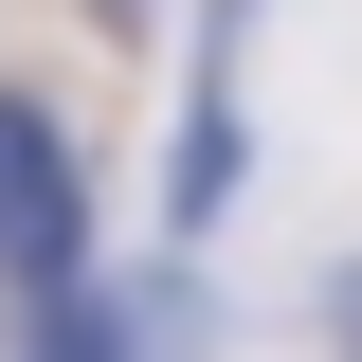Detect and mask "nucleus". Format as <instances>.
<instances>
[{
	"instance_id": "1",
	"label": "nucleus",
	"mask_w": 362,
	"mask_h": 362,
	"mask_svg": "<svg viewBox=\"0 0 362 362\" xmlns=\"http://www.w3.org/2000/svg\"><path fill=\"white\" fill-rule=\"evenodd\" d=\"M235 181H254V0H199V37H181V163H163V235L235 218Z\"/></svg>"
},
{
	"instance_id": "2",
	"label": "nucleus",
	"mask_w": 362,
	"mask_h": 362,
	"mask_svg": "<svg viewBox=\"0 0 362 362\" xmlns=\"http://www.w3.org/2000/svg\"><path fill=\"white\" fill-rule=\"evenodd\" d=\"M0 362H199V272H127V290H0Z\"/></svg>"
},
{
	"instance_id": "3",
	"label": "nucleus",
	"mask_w": 362,
	"mask_h": 362,
	"mask_svg": "<svg viewBox=\"0 0 362 362\" xmlns=\"http://www.w3.org/2000/svg\"><path fill=\"white\" fill-rule=\"evenodd\" d=\"M90 272V163L37 90H0V290H73Z\"/></svg>"
},
{
	"instance_id": "4",
	"label": "nucleus",
	"mask_w": 362,
	"mask_h": 362,
	"mask_svg": "<svg viewBox=\"0 0 362 362\" xmlns=\"http://www.w3.org/2000/svg\"><path fill=\"white\" fill-rule=\"evenodd\" d=\"M326 344H344V362H362V254H344V272H326Z\"/></svg>"
},
{
	"instance_id": "5",
	"label": "nucleus",
	"mask_w": 362,
	"mask_h": 362,
	"mask_svg": "<svg viewBox=\"0 0 362 362\" xmlns=\"http://www.w3.org/2000/svg\"><path fill=\"white\" fill-rule=\"evenodd\" d=\"M109 18H127V0H109Z\"/></svg>"
}]
</instances>
